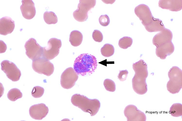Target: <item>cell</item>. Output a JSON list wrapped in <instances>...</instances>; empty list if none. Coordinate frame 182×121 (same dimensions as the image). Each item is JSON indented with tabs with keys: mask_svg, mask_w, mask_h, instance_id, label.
<instances>
[{
	"mask_svg": "<svg viewBox=\"0 0 182 121\" xmlns=\"http://www.w3.org/2000/svg\"><path fill=\"white\" fill-rule=\"evenodd\" d=\"M7 45L2 40H0V53H4L7 49Z\"/></svg>",
	"mask_w": 182,
	"mask_h": 121,
	"instance_id": "f546056e",
	"label": "cell"
},
{
	"mask_svg": "<svg viewBox=\"0 0 182 121\" xmlns=\"http://www.w3.org/2000/svg\"><path fill=\"white\" fill-rule=\"evenodd\" d=\"M43 18L48 24H54L58 22V19L55 13L52 11H46L43 14Z\"/></svg>",
	"mask_w": 182,
	"mask_h": 121,
	"instance_id": "ffe728a7",
	"label": "cell"
},
{
	"mask_svg": "<svg viewBox=\"0 0 182 121\" xmlns=\"http://www.w3.org/2000/svg\"><path fill=\"white\" fill-rule=\"evenodd\" d=\"M1 70L9 79L13 82L19 80L21 73L14 63L8 60H5L1 62Z\"/></svg>",
	"mask_w": 182,
	"mask_h": 121,
	"instance_id": "8fae6325",
	"label": "cell"
},
{
	"mask_svg": "<svg viewBox=\"0 0 182 121\" xmlns=\"http://www.w3.org/2000/svg\"><path fill=\"white\" fill-rule=\"evenodd\" d=\"M132 68L135 72L132 80L133 89L138 94H144L148 90L146 81L148 74L147 64L141 59L133 64Z\"/></svg>",
	"mask_w": 182,
	"mask_h": 121,
	"instance_id": "7a4b0ae2",
	"label": "cell"
},
{
	"mask_svg": "<svg viewBox=\"0 0 182 121\" xmlns=\"http://www.w3.org/2000/svg\"><path fill=\"white\" fill-rule=\"evenodd\" d=\"M103 85L105 89L108 91L113 92L116 90L115 83L113 81L110 79H105Z\"/></svg>",
	"mask_w": 182,
	"mask_h": 121,
	"instance_id": "d4e9b609",
	"label": "cell"
},
{
	"mask_svg": "<svg viewBox=\"0 0 182 121\" xmlns=\"http://www.w3.org/2000/svg\"><path fill=\"white\" fill-rule=\"evenodd\" d=\"M159 7L163 9H168L173 11H180L182 8V0H160Z\"/></svg>",
	"mask_w": 182,
	"mask_h": 121,
	"instance_id": "e0dca14e",
	"label": "cell"
},
{
	"mask_svg": "<svg viewBox=\"0 0 182 121\" xmlns=\"http://www.w3.org/2000/svg\"><path fill=\"white\" fill-rule=\"evenodd\" d=\"M49 111L48 107L43 103L33 105L30 107L29 110L30 116L33 119L39 120L45 117Z\"/></svg>",
	"mask_w": 182,
	"mask_h": 121,
	"instance_id": "5bb4252c",
	"label": "cell"
},
{
	"mask_svg": "<svg viewBox=\"0 0 182 121\" xmlns=\"http://www.w3.org/2000/svg\"><path fill=\"white\" fill-rule=\"evenodd\" d=\"M32 66L36 72L47 76L53 74L54 68L52 63L42 57L32 60Z\"/></svg>",
	"mask_w": 182,
	"mask_h": 121,
	"instance_id": "52a82bcc",
	"label": "cell"
},
{
	"mask_svg": "<svg viewBox=\"0 0 182 121\" xmlns=\"http://www.w3.org/2000/svg\"><path fill=\"white\" fill-rule=\"evenodd\" d=\"M78 78V75L72 67L66 69L62 73L60 79V84L64 88L69 89L75 85Z\"/></svg>",
	"mask_w": 182,
	"mask_h": 121,
	"instance_id": "30bf717a",
	"label": "cell"
},
{
	"mask_svg": "<svg viewBox=\"0 0 182 121\" xmlns=\"http://www.w3.org/2000/svg\"><path fill=\"white\" fill-rule=\"evenodd\" d=\"M61 45L60 40L54 38L50 39L47 46L43 47L42 57L49 60L53 59L58 54Z\"/></svg>",
	"mask_w": 182,
	"mask_h": 121,
	"instance_id": "ba28073f",
	"label": "cell"
},
{
	"mask_svg": "<svg viewBox=\"0 0 182 121\" xmlns=\"http://www.w3.org/2000/svg\"><path fill=\"white\" fill-rule=\"evenodd\" d=\"M144 27L146 30L149 32L160 31L165 28L161 20L154 17L151 22Z\"/></svg>",
	"mask_w": 182,
	"mask_h": 121,
	"instance_id": "ac0fdd59",
	"label": "cell"
},
{
	"mask_svg": "<svg viewBox=\"0 0 182 121\" xmlns=\"http://www.w3.org/2000/svg\"><path fill=\"white\" fill-rule=\"evenodd\" d=\"M173 37L171 31L165 28L154 37L152 43L156 47V54L161 59H165L174 52V47L172 41Z\"/></svg>",
	"mask_w": 182,
	"mask_h": 121,
	"instance_id": "6da1fadb",
	"label": "cell"
},
{
	"mask_svg": "<svg viewBox=\"0 0 182 121\" xmlns=\"http://www.w3.org/2000/svg\"><path fill=\"white\" fill-rule=\"evenodd\" d=\"M134 12L144 26L149 24L154 17L149 8L144 4L136 7L134 9Z\"/></svg>",
	"mask_w": 182,
	"mask_h": 121,
	"instance_id": "7c38bea8",
	"label": "cell"
},
{
	"mask_svg": "<svg viewBox=\"0 0 182 121\" xmlns=\"http://www.w3.org/2000/svg\"><path fill=\"white\" fill-rule=\"evenodd\" d=\"M83 35L80 31L74 30L71 32L69 36V41L73 46L76 47L79 45L83 40Z\"/></svg>",
	"mask_w": 182,
	"mask_h": 121,
	"instance_id": "d6986e66",
	"label": "cell"
},
{
	"mask_svg": "<svg viewBox=\"0 0 182 121\" xmlns=\"http://www.w3.org/2000/svg\"><path fill=\"white\" fill-rule=\"evenodd\" d=\"M15 27L14 21L10 17L5 16L0 20V34L5 36L11 33Z\"/></svg>",
	"mask_w": 182,
	"mask_h": 121,
	"instance_id": "2e32d148",
	"label": "cell"
},
{
	"mask_svg": "<svg viewBox=\"0 0 182 121\" xmlns=\"http://www.w3.org/2000/svg\"><path fill=\"white\" fill-rule=\"evenodd\" d=\"M124 113L128 121L146 120L145 114L134 105H130L126 106L124 110Z\"/></svg>",
	"mask_w": 182,
	"mask_h": 121,
	"instance_id": "4fadbf2b",
	"label": "cell"
},
{
	"mask_svg": "<svg viewBox=\"0 0 182 121\" xmlns=\"http://www.w3.org/2000/svg\"><path fill=\"white\" fill-rule=\"evenodd\" d=\"M20 9L23 16L25 19L30 20L35 16L36 11L34 4L32 0H23Z\"/></svg>",
	"mask_w": 182,
	"mask_h": 121,
	"instance_id": "9a60e30c",
	"label": "cell"
},
{
	"mask_svg": "<svg viewBox=\"0 0 182 121\" xmlns=\"http://www.w3.org/2000/svg\"><path fill=\"white\" fill-rule=\"evenodd\" d=\"M114 46L109 44H105L100 50L102 55L106 57H109L112 56L114 53Z\"/></svg>",
	"mask_w": 182,
	"mask_h": 121,
	"instance_id": "603a6c76",
	"label": "cell"
},
{
	"mask_svg": "<svg viewBox=\"0 0 182 121\" xmlns=\"http://www.w3.org/2000/svg\"><path fill=\"white\" fill-rule=\"evenodd\" d=\"M92 36L93 40L96 42H101L103 39V36L102 33L100 31L97 30H94Z\"/></svg>",
	"mask_w": 182,
	"mask_h": 121,
	"instance_id": "4316f807",
	"label": "cell"
},
{
	"mask_svg": "<svg viewBox=\"0 0 182 121\" xmlns=\"http://www.w3.org/2000/svg\"><path fill=\"white\" fill-rule=\"evenodd\" d=\"M24 47L26 55L32 60L42 57L43 47L37 43L35 39H29L26 42Z\"/></svg>",
	"mask_w": 182,
	"mask_h": 121,
	"instance_id": "9c48e42d",
	"label": "cell"
},
{
	"mask_svg": "<svg viewBox=\"0 0 182 121\" xmlns=\"http://www.w3.org/2000/svg\"><path fill=\"white\" fill-rule=\"evenodd\" d=\"M71 101L74 106L84 112L89 113L91 116L97 113L100 106V102L98 99H89L79 94L73 95L71 97Z\"/></svg>",
	"mask_w": 182,
	"mask_h": 121,
	"instance_id": "277c9868",
	"label": "cell"
},
{
	"mask_svg": "<svg viewBox=\"0 0 182 121\" xmlns=\"http://www.w3.org/2000/svg\"><path fill=\"white\" fill-rule=\"evenodd\" d=\"M169 80L167 84V88L170 93H178L182 87V71L176 66L172 67L168 73Z\"/></svg>",
	"mask_w": 182,
	"mask_h": 121,
	"instance_id": "5b68a950",
	"label": "cell"
},
{
	"mask_svg": "<svg viewBox=\"0 0 182 121\" xmlns=\"http://www.w3.org/2000/svg\"><path fill=\"white\" fill-rule=\"evenodd\" d=\"M97 62L95 57L88 53L82 54L76 58L74 69L77 74L82 76H89L96 69Z\"/></svg>",
	"mask_w": 182,
	"mask_h": 121,
	"instance_id": "3957f363",
	"label": "cell"
},
{
	"mask_svg": "<svg viewBox=\"0 0 182 121\" xmlns=\"http://www.w3.org/2000/svg\"><path fill=\"white\" fill-rule=\"evenodd\" d=\"M119 73L118 76V78L121 81H123L126 80L128 73V72L126 69L119 70Z\"/></svg>",
	"mask_w": 182,
	"mask_h": 121,
	"instance_id": "f1b7e54d",
	"label": "cell"
},
{
	"mask_svg": "<svg viewBox=\"0 0 182 121\" xmlns=\"http://www.w3.org/2000/svg\"><path fill=\"white\" fill-rule=\"evenodd\" d=\"M7 96L10 100L14 101L18 99L21 98L22 97V94L19 89L14 88L11 89L8 91Z\"/></svg>",
	"mask_w": 182,
	"mask_h": 121,
	"instance_id": "7402d4cb",
	"label": "cell"
},
{
	"mask_svg": "<svg viewBox=\"0 0 182 121\" xmlns=\"http://www.w3.org/2000/svg\"><path fill=\"white\" fill-rule=\"evenodd\" d=\"M96 0H79L77 9L74 11L73 15L77 21L83 22L88 18V12L96 5Z\"/></svg>",
	"mask_w": 182,
	"mask_h": 121,
	"instance_id": "8992f818",
	"label": "cell"
},
{
	"mask_svg": "<svg viewBox=\"0 0 182 121\" xmlns=\"http://www.w3.org/2000/svg\"><path fill=\"white\" fill-rule=\"evenodd\" d=\"M100 24L103 26H108L109 24L110 20L108 16L107 15H101L99 18Z\"/></svg>",
	"mask_w": 182,
	"mask_h": 121,
	"instance_id": "83f0119b",
	"label": "cell"
},
{
	"mask_svg": "<svg viewBox=\"0 0 182 121\" xmlns=\"http://www.w3.org/2000/svg\"><path fill=\"white\" fill-rule=\"evenodd\" d=\"M44 90L43 88L39 86L33 87L31 92L32 96L35 98H38L43 95Z\"/></svg>",
	"mask_w": 182,
	"mask_h": 121,
	"instance_id": "484cf974",
	"label": "cell"
},
{
	"mask_svg": "<svg viewBox=\"0 0 182 121\" xmlns=\"http://www.w3.org/2000/svg\"><path fill=\"white\" fill-rule=\"evenodd\" d=\"M132 42V39L131 38L125 36L121 38L119 40L118 45L121 48L126 49L131 46Z\"/></svg>",
	"mask_w": 182,
	"mask_h": 121,
	"instance_id": "cb8c5ba5",
	"label": "cell"
},
{
	"mask_svg": "<svg viewBox=\"0 0 182 121\" xmlns=\"http://www.w3.org/2000/svg\"><path fill=\"white\" fill-rule=\"evenodd\" d=\"M169 113L172 116L178 117L182 115V105L180 103H175L170 108Z\"/></svg>",
	"mask_w": 182,
	"mask_h": 121,
	"instance_id": "44dd1931",
	"label": "cell"
}]
</instances>
